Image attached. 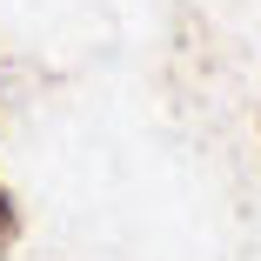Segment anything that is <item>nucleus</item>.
I'll return each instance as SVG.
<instances>
[{"label":"nucleus","mask_w":261,"mask_h":261,"mask_svg":"<svg viewBox=\"0 0 261 261\" xmlns=\"http://www.w3.org/2000/svg\"><path fill=\"white\" fill-rule=\"evenodd\" d=\"M20 241V207H14V194L0 188V261H7V248Z\"/></svg>","instance_id":"1"}]
</instances>
